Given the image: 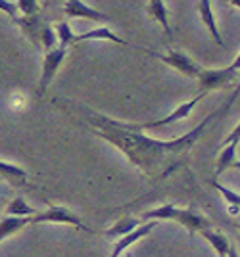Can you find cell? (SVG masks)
Masks as SVG:
<instances>
[{"label": "cell", "mask_w": 240, "mask_h": 257, "mask_svg": "<svg viewBox=\"0 0 240 257\" xmlns=\"http://www.w3.org/2000/svg\"><path fill=\"white\" fill-rule=\"evenodd\" d=\"M236 98H238V90H234L229 96V100L219 107L217 111L207 115L196 128H192L186 135L173 140H158L152 137H146L142 133L141 125H131V123H123L117 119H109L98 111L88 109L87 106H81V104H73V106L81 111L85 123L90 127L94 135H98L100 139H104L119 152H123L135 167H139L144 175L150 177V175H156L160 171L162 165L169 161V158L183 156L185 152L190 150L198 142V139L204 135L207 125L221 115H225L230 109V106L236 102Z\"/></svg>", "instance_id": "6da1fadb"}, {"label": "cell", "mask_w": 240, "mask_h": 257, "mask_svg": "<svg viewBox=\"0 0 240 257\" xmlns=\"http://www.w3.org/2000/svg\"><path fill=\"white\" fill-rule=\"evenodd\" d=\"M0 179H4L6 182H10L18 188L27 186V171L20 167V165H14V163H6V161L0 160Z\"/></svg>", "instance_id": "30bf717a"}, {"label": "cell", "mask_w": 240, "mask_h": 257, "mask_svg": "<svg viewBox=\"0 0 240 257\" xmlns=\"http://www.w3.org/2000/svg\"><path fill=\"white\" fill-rule=\"evenodd\" d=\"M64 10L69 18H85L90 22H108L109 20L106 14L94 10L92 6H87L83 0H67Z\"/></svg>", "instance_id": "ba28073f"}, {"label": "cell", "mask_w": 240, "mask_h": 257, "mask_svg": "<svg viewBox=\"0 0 240 257\" xmlns=\"http://www.w3.org/2000/svg\"><path fill=\"white\" fill-rule=\"evenodd\" d=\"M0 12H4L10 18H18V6L12 4L10 0H0Z\"/></svg>", "instance_id": "cb8c5ba5"}, {"label": "cell", "mask_w": 240, "mask_h": 257, "mask_svg": "<svg viewBox=\"0 0 240 257\" xmlns=\"http://www.w3.org/2000/svg\"><path fill=\"white\" fill-rule=\"evenodd\" d=\"M148 16L154 18L165 29V35L171 37V27H169V14H167V6L165 0H150L148 2Z\"/></svg>", "instance_id": "2e32d148"}, {"label": "cell", "mask_w": 240, "mask_h": 257, "mask_svg": "<svg viewBox=\"0 0 240 257\" xmlns=\"http://www.w3.org/2000/svg\"><path fill=\"white\" fill-rule=\"evenodd\" d=\"M198 10H200V18L204 25L207 27V31L211 33L213 41L223 46V39H221V33L217 29V23H215V16H213V10H211V0H200L198 2Z\"/></svg>", "instance_id": "7c38bea8"}, {"label": "cell", "mask_w": 240, "mask_h": 257, "mask_svg": "<svg viewBox=\"0 0 240 257\" xmlns=\"http://www.w3.org/2000/svg\"><path fill=\"white\" fill-rule=\"evenodd\" d=\"M200 234L204 236L207 242L211 244V247L217 251L219 257H227V253H229V249H230V242H229V238H227V236L217 232V230H213L211 226L202 228V230H200Z\"/></svg>", "instance_id": "5bb4252c"}, {"label": "cell", "mask_w": 240, "mask_h": 257, "mask_svg": "<svg viewBox=\"0 0 240 257\" xmlns=\"http://www.w3.org/2000/svg\"><path fill=\"white\" fill-rule=\"evenodd\" d=\"M29 225V217H12V215H6L0 219V242L6 240L8 236L16 234L18 230H22Z\"/></svg>", "instance_id": "9a60e30c"}, {"label": "cell", "mask_w": 240, "mask_h": 257, "mask_svg": "<svg viewBox=\"0 0 240 257\" xmlns=\"http://www.w3.org/2000/svg\"><path fill=\"white\" fill-rule=\"evenodd\" d=\"M240 67V56L234 58V62L229 65V67H223V69H202L200 75L196 77L198 85H200V90L202 92H209V90H217V88H223V86L230 83L236 71Z\"/></svg>", "instance_id": "3957f363"}, {"label": "cell", "mask_w": 240, "mask_h": 257, "mask_svg": "<svg viewBox=\"0 0 240 257\" xmlns=\"http://www.w3.org/2000/svg\"><path fill=\"white\" fill-rule=\"evenodd\" d=\"M39 211L27 204L22 196L14 198L10 204H8V207H6V215H12V217H33Z\"/></svg>", "instance_id": "d6986e66"}, {"label": "cell", "mask_w": 240, "mask_h": 257, "mask_svg": "<svg viewBox=\"0 0 240 257\" xmlns=\"http://www.w3.org/2000/svg\"><path fill=\"white\" fill-rule=\"evenodd\" d=\"M56 33H54V29L50 27V25H44L43 27V31H41V37H39V44L43 46L44 50L48 52V50H52L56 46Z\"/></svg>", "instance_id": "7402d4cb"}, {"label": "cell", "mask_w": 240, "mask_h": 257, "mask_svg": "<svg viewBox=\"0 0 240 257\" xmlns=\"http://www.w3.org/2000/svg\"><path fill=\"white\" fill-rule=\"evenodd\" d=\"M139 225H141V219H137V217H123L113 226H109L104 234L108 236V238H121V236H125L127 232L135 230Z\"/></svg>", "instance_id": "ac0fdd59"}, {"label": "cell", "mask_w": 240, "mask_h": 257, "mask_svg": "<svg viewBox=\"0 0 240 257\" xmlns=\"http://www.w3.org/2000/svg\"><path fill=\"white\" fill-rule=\"evenodd\" d=\"M177 211H179V207L175 204H164L154 207L150 211H146V213H142L141 219L142 221H175Z\"/></svg>", "instance_id": "e0dca14e"}, {"label": "cell", "mask_w": 240, "mask_h": 257, "mask_svg": "<svg viewBox=\"0 0 240 257\" xmlns=\"http://www.w3.org/2000/svg\"><path fill=\"white\" fill-rule=\"evenodd\" d=\"M66 54H67V48H62V46H54L52 50H48V52L44 54L43 73H41V81H39V88H37V92L41 96L46 92V88L50 86V83L54 81L60 65L64 64V60H66Z\"/></svg>", "instance_id": "5b68a950"}, {"label": "cell", "mask_w": 240, "mask_h": 257, "mask_svg": "<svg viewBox=\"0 0 240 257\" xmlns=\"http://www.w3.org/2000/svg\"><path fill=\"white\" fill-rule=\"evenodd\" d=\"M227 257H238V251H236V247L230 246V249H229V253H227Z\"/></svg>", "instance_id": "484cf974"}, {"label": "cell", "mask_w": 240, "mask_h": 257, "mask_svg": "<svg viewBox=\"0 0 240 257\" xmlns=\"http://www.w3.org/2000/svg\"><path fill=\"white\" fill-rule=\"evenodd\" d=\"M232 140H238V127L232 128V133L225 139V144H229V142H232Z\"/></svg>", "instance_id": "d4e9b609"}, {"label": "cell", "mask_w": 240, "mask_h": 257, "mask_svg": "<svg viewBox=\"0 0 240 257\" xmlns=\"http://www.w3.org/2000/svg\"><path fill=\"white\" fill-rule=\"evenodd\" d=\"M18 12H22L23 16H37L39 14V0H18Z\"/></svg>", "instance_id": "603a6c76"}, {"label": "cell", "mask_w": 240, "mask_h": 257, "mask_svg": "<svg viewBox=\"0 0 240 257\" xmlns=\"http://www.w3.org/2000/svg\"><path fill=\"white\" fill-rule=\"evenodd\" d=\"M229 2L234 6V8H240V0H229Z\"/></svg>", "instance_id": "4316f807"}, {"label": "cell", "mask_w": 240, "mask_h": 257, "mask_svg": "<svg viewBox=\"0 0 240 257\" xmlns=\"http://www.w3.org/2000/svg\"><path fill=\"white\" fill-rule=\"evenodd\" d=\"M43 223H56V225H71L79 228V230H85V232H94L90 226H87L81 217L75 215L73 211H69L64 205H48L46 211H39L37 215L29 217V225H43Z\"/></svg>", "instance_id": "7a4b0ae2"}, {"label": "cell", "mask_w": 240, "mask_h": 257, "mask_svg": "<svg viewBox=\"0 0 240 257\" xmlns=\"http://www.w3.org/2000/svg\"><path fill=\"white\" fill-rule=\"evenodd\" d=\"M56 41L60 43L62 48H67V46H71L73 44V31H71V27H69V23L67 22H62L58 23V27H56Z\"/></svg>", "instance_id": "44dd1931"}, {"label": "cell", "mask_w": 240, "mask_h": 257, "mask_svg": "<svg viewBox=\"0 0 240 257\" xmlns=\"http://www.w3.org/2000/svg\"><path fill=\"white\" fill-rule=\"evenodd\" d=\"M175 223H181L190 232H200L202 228L209 226V221H207L206 217H202V215L198 213L194 207H179L177 217H175Z\"/></svg>", "instance_id": "9c48e42d"}, {"label": "cell", "mask_w": 240, "mask_h": 257, "mask_svg": "<svg viewBox=\"0 0 240 257\" xmlns=\"http://www.w3.org/2000/svg\"><path fill=\"white\" fill-rule=\"evenodd\" d=\"M207 92H200L196 98H192V100H188L185 104H181L179 107H175L173 111L164 119H158V121H150V123H142L141 128H156V127H165V125H171V123H177V121H181V119H186L190 113H192V109L206 98Z\"/></svg>", "instance_id": "8992f818"}, {"label": "cell", "mask_w": 240, "mask_h": 257, "mask_svg": "<svg viewBox=\"0 0 240 257\" xmlns=\"http://www.w3.org/2000/svg\"><path fill=\"white\" fill-rule=\"evenodd\" d=\"M236 144H238V140H232L229 144H225V148L221 150L217 158V167H215V179H219L232 165L238 167V163H236Z\"/></svg>", "instance_id": "4fadbf2b"}, {"label": "cell", "mask_w": 240, "mask_h": 257, "mask_svg": "<svg viewBox=\"0 0 240 257\" xmlns=\"http://www.w3.org/2000/svg\"><path fill=\"white\" fill-rule=\"evenodd\" d=\"M146 54L158 58V60L164 62L165 65L173 67L175 71H181L183 75H188V77H198L200 71L204 69L202 65H198L194 60H190V58H188L185 52H181V50H169L167 54H158V52H152V50H146Z\"/></svg>", "instance_id": "277c9868"}, {"label": "cell", "mask_w": 240, "mask_h": 257, "mask_svg": "<svg viewBox=\"0 0 240 257\" xmlns=\"http://www.w3.org/2000/svg\"><path fill=\"white\" fill-rule=\"evenodd\" d=\"M158 225H160V221H148V223H141V225L137 226L135 230L127 232L125 236H121L119 240H117V244L113 246V251H111V255H109V257H121V253H123L127 247H131L135 242H139L141 238L148 236Z\"/></svg>", "instance_id": "52a82bcc"}, {"label": "cell", "mask_w": 240, "mask_h": 257, "mask_svg": "<svg viewBox=\"0 0 240 257\" xmlns=\"http://www.w3.org/2000/svg\"><path fill=\"white\" fill-rule=\"evenodd\" d=\"M83 41H111L115 44H127L125 39L117 37L113 31H109L108 27H96V29H90V31L83 33V35H75L73 37V44L83 43Z\"/></svg>", "instance_id": "8fae6325"}, {"label": "cell", "mask_w": 240, "mask_h": 257, "mask_svg": "<svg viewBox=\"0 0 240 257\" xmlns=\"http://www.w3.org/2000/svg\"><path fill=\"white\" fill-rule=\"evenodd\" d=\"M211 186H213L215 190H219V194L225 198L227 205H230V213H232V215L238 213V204H240L238 194L232 192V190H230V188H227V186H223V184H221L217 179H213V181H211Z\"/></svg>", "instance_id": "ffe728a7"}]
</instances>
